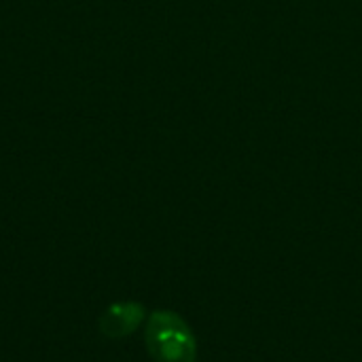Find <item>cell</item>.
<instances>
[{"mask_svg":"<svg viewBox=\"0 0 362 362\" xmlns=\"http://www.w3.org/2000/svg\"><path fill=\"white\" fill-rule=\"evenodd\" d=\"M144 341L155 362H197V339L176 312L157 310L151 314Z\"/></svg>","mask_w":362,"mask_h":362,"instance_id":"cell-1","label":"cell"},{"mask_svg":"<svg viewBox=\"0 0 362 362\" xmlns=\"http://www.w3.org/2000/svg\"><path fill=\"white\" fill-rule=\"evenodd\" d=\"M146 318V310L142 303L138 301H121V303H112L104 310V314L100 316V333L110 337V339H121L132 335L142 320Z\"/></svg>","mask_w":362,"mask_h":362,"instance_id":"cell-2","label":"cell"}]
</instances>
